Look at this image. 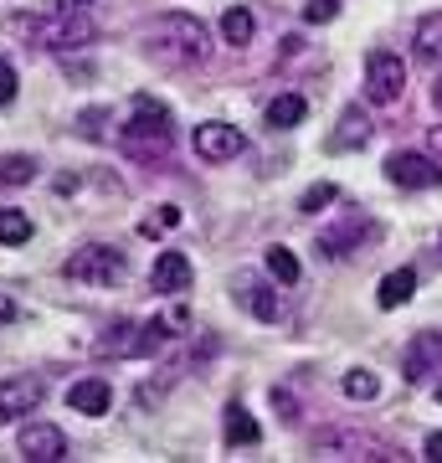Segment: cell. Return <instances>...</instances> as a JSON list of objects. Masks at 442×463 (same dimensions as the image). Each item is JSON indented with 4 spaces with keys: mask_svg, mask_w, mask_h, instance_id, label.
I'll use <instances>...</instances> for the list:
<instances>
[{
    "mask_svg": "<svg viewBox=\"0 0 442 463\" xmlns=\"http://www.w3.org/2000/svg\"><path fill=\"white\" fill-rule=\"evenodd\" d=\"M432 371H442V335L437 330H422L407 345V381H427Z\"/></svg>",
    "mask_w": 442,
    "mask_h": 463,
    "instance_id": "2e32d148",
    "label": "cell"
},
{
    "mask_svg": "<svg viewBox=\"0 0 442 463\" xmlns=\"http://www.w3.org/2000/svg\"><path fill=\"white\" fill-rule=\"evenodd\" d=\"M47 397V381L42 376H5L0 381V422H16V417L36 412Z\"/></svg>",
    "mask_w": 442,
    "mask_h": 463,
    "instance_id": "52a82bcc",
    "label": "cell"
},
{
    "mask_svg": "<svg viewBox=\"0 0 442 463\" xmlns=\"http://www.w3.org/2000/svg\"><path fill=\"white\" fill-rule=\"evenodd\" d=\"M262 428H258V417L247 412L242 402H231L227 407V448H247V443H258Z\"/></svg>",
    "mask_w": 442,
    "mask_h": 463,
    "instance_id": "d6986e66",
    "label": "cell"
},
{
    "mask_svg": "<svg viewBox=\"0 0 442 463\" xmlns=\"http://www.w3.org/2000/svg\"><path fill=\"white\" fill-rule=\"evenodd\" d=\"M170 145H175L170 114H165L155 99H139L134 103V118L124 124V134H118V149H124L129 160H139V165H160L165 155H170Z\"/></svg>",
    "mask_w": 442,
    "mask_h": 463,
    "instance_id": "6da1fadb",
    "label": "cell"
},
{
    "mask_svg": "<svg viewBox=\"0 0 442 463\" xmlns=\"http://www.w3.org/2000/svg\"><path fill=\"white\" fill-rule=\"evenodd\" d=\"M401 88H407V62H401L396 52L376 47L371 57H365V99L371 103H396Z\"/></svg>",
    "mask_w": 442,
    "mask_h": 463,
    "instance_id": "8992f818",
    "label": "cell"
},
{
    "mask_svg": "<svg viewBox=\"0 0 442 463\" xmlns=\"http://www.w3.org/2000/svg\"><path fill=\"white\" fill-rule=\"evenodd\" d=\"M155 52L170 57V62H206L212 57V32H206V21H196L191 11H165L155 21V32H149Z\"/></svg>",
    "mask_w": 442,
    "mask_h": 463,
    "instance_id": "7a4b0ae2",
    "label": "cell"
},
{
    "mask_svg": "<svg viewBox=\"0 0 442 463\" xmlns=\"http://www.w3.org/2000/svg\"><path fill=\"white\" fill-rule=\"evenodd\" d=\"M268 273H273V279H278L283 288H294L304 268H298V258H294L288 248H268Z\"/></svg>",
    "mask_w": 442,
    "mask_h": 463,
    "instance_id": "cb8c5ba5",
    "label": "cell"
},
{
    "mask_svg": "<svg viewBox=\"0 0 442 463\" xmlns=\"http://www.w3.org/2000/svg\"><path fill=\"white\" fill-rule=\"evenodd\" d=\"M16 67H11V62H5V57H0V103H11V99H16Z\"/></svg>",
    "mask_w": 442,
    "mask_h": 463,
    "instance_id": "f546056e",
    "label": "cell"
},
{
    "mask_svg": "<svg viewBox=\"0 0 442 463\" xmlns=\"http://www.w3.org/2000/svg\"><path fill=\"white\" fill-rule=\"evenodd\" d=\"M304 114H309V103L298 99V93H278V99L268 103V124L273 129H294V124H304Z\"/></svg>",
    "mask_w": 442,
    "mask_h": 463,
    "instance_id": "44dd1931",
    "label": "cell"
},
{
    "mask_svg": "<svg viewBox=\"0 0 442 463\" xmlns=\"http://www.w3.org/2000/svg\"><path fill=\"white\" fill-rule=\"evenodd\" d=\"M422 155H427V160H432V165L442 170V124H437L432 134H427V149H422Z\"/></svg>",
    "mask_w": 442,
    "mask_h": 463,
    "instance_id": "d6a6232c",
    "label": "cell"
},
{
    "mask_svg": "<svg viewBox=\"0 0 442 463\" xmlns=\"http://www.w3.org/2000/svg\"><path fill=\"white\" fill-rule=\"evenodd\" d=\"M432 463H442V432H427V448H422Z\"/></svg>",
    "mask_w": 442,
    "mask_h": 463,
    "instance_id": "836d02e7",
    "label": "cell"
},
{
    "mask_svg": "<svg viewBox=\"0 0 442 463\" xmlns=\"http://www.w3.org/2000/svg\"><path fill=\"white\" fill-rule=\"evenodd\" d=\"M437 402H442V386H437Z\"/></svg>",
    "mask_w": 442,
    "mask_h": 463,
    "instance_id": "8d00e7d4",
    "label": "cell"
},
{
    "mask_svg": "<svg viewBox=\"0 0 442 463\" xmlns=\"http://www.w3.org/2000/svg\"><path fill=\"white\" fill-rule=\"evenodd\" d=\"M185 325H191V309H185V304H170V309L160 315V330L165 335H185Z\"/></svg>",
    "mask_w": 442,
    "mask_h": 463,
    "instance_id": "f1b7e54d",
    "label": "cell"
},
{
    "mask_svg": "<svg viewBox=\"0 0 442 463\" xmlns=\"http://www.w3.org/2000/svg\"><path fill=\"white\" fill-rule=\"evenodd\" d=\"M160 340H165L160 319H149V325H139V319H114L108 330H99L93 355L99 361H139V355H155Z\"/></svg>",
    "mask_w": 442,
    "mask_h": 463,
    "instance_id": "277c9868",
    "label": "cell"
},
{
    "mask_svg": "<svg viewBox=\"0 0 442 463\" xmlns=\"http://www.w3.org/2000/svg\"><path fill=\"white\" fill-rule=\"evenodd\" d=\"M334 196H340V191H334L329 181H319V185H309V191L298 196V212H324V206H329Z\"/></svg>",
    "mask_w": 442,
    "mask_h": 463,
    "instance_id": "4316f807",
    "label": "cell"
},
{
    "mask_svg": "<svg viewBox=\"0 0 442 463\" xmlns=\"http://www.w3.org/2000/svg\"><path fill=\"white\" fill-rule=\"evenodd\" d=\"M386 181H396L401 191H427V185L442 181V170L427 160L422 149H401V155L386 160Z\"/></svg>",
    "mask_w": 442,
    "mask_h": 463,
    "instance_id": "30bf717a",
    "label": "cell"
},
{
    "mask_svg": "<svg viewBox=\"0 0 442 463\" xmlns=\"http://www.w3.org/2000/svg\"><path fill=\"white\" fill-rule=\"evenodd\" d=\"M334 16H340V0H309V5H304V21H309V26H329Z\"/></svg>",
    "mask_w": 442,
    "mask_h": 463,
    "instance_id": "83f0119b",
    "label": "cell"
},
{
    "mask_svg": "<svg viewBox=\"0 0 442 463\" xmlns=\"http://www.w3.org/2000/svg\"><path fill=\"white\" fill-rule=\"evenodd\" d=\"M376 139V129H371V118H365V109H355V103H344L340 118H334V134H329V149H365Z\"/></svg>",
    "mask_w": 442,
    "mask_h": 463,
    "instance_id": "4fadbf2b",
    "label": "cell"
},
{
    "mask_svg": "<svg viewBox=\"0 0 442 463\" xmlns=\"http://www.w3.org/2000/svg\"><path fill=\"white\" fill-rule=\"evenodd\" d=\"M62 273L72 283H88V288H114L124 279V252L108 248V242H88V248H78L67 258Z\"/></svg>",
    "mask_w": 442,
    "mask_h": 463,
    "instance_id": "5b68a950",
    "label": "cell"
},
{
    "mask_svg": "<svg viewBox=\"0 0 442 463\" xmlns=\"http://www.w3.org/2000/svg\"><path fill=\"white\" fill-rule=\"evenodd\" d=\"M411 52H417V62H427V67L442 62V16H427L422 26H417V36H411Z\"/></svg>",
    "mask_w": 442,
    "mask_h": 463,
    "instance_id": "ac0fdd59",
    "label": "cell"
},
{
    "mask_svg": "<svg viewBox=\"0 0 442 463\" xmlns=\"http://www.w3.org/2000/svg\"><path fill=\"white\" fill-rule=\"evenodd\" d=\"M16 32L32 36L36 47H47V52H78V47H88V42L99 36V21L88 16V11H52L47 21L42 16H16Z\"/></svg>",
    "mask_w": 442,
    "mask_h": 463,
    "instance_id": "3957f363",
    "label": "cell"
},
{
    "mask_svg": "<svg viewBox=\"0 0 442 463\" xmlns=\"http://www.w3.org/2000/svg\"><path fill=\"white\" fill-rule=\"evenodd\" d=\"M191 145H196L201 160H212V165H221V160H237L247 149L242 129H231V124H196V134H191Z\"/></svg>",
    "mask_w": 442,
    "mask_h": 463,
    "instance_id": "8fae6325",
    "label": "cell"
},
{
    "mask_svg": "<svg viewBox=\"0 0 442 463\" xmlns=\"http://www.w3.org/2000/svg\"><path fill=\"white\" fill-rule=\"evenodd\" d=\"M36 175V165L26 160V155H11V160H0V181L5 185H26Z\"/></svg>",
    "mask_w": 442,
    "mask_h": 463,
    "instance_id": "484cf974",
    "label": "cell"
},
{
    "mask_svg": "<svg viewBox=\"0 0 442 463\" xmlns=\"http://www.w3.org/2000/svg\"><path fill=\"white\" fill-rule=\"evenodd\" d=\"M411 294H417V268H396V273H386V279H381V288H376L381 309H401Z\"/></svg>",
    "mask_w": 442,
    "mask_h": 463,
    "instance_id": "e0dca14e",
    "label": "cell"
},
{
    "mask_svg": "<svg viewBox=\"0 0 442 463\" xmlns=\"http://www.w3.org/2000/svg\"><path fill=\"white\" fill-rule=\"evenodd\" d=\"M344 216H350V222H334V227L319 232V248H324V258L355 252L361 242H371V237H376V222H371V216H361L355 206H344Z\"/></svg>",
    "mask_w": 442,
    "mask_h": 463,
    "instance_id": "9c48e42d",
    "label": "cell"
},
{
    "mask_svg": "<svg viewBox=\"0 0 442 463\" xmlns=\"http://www.w3.org/2000/svg\"><path fill=\"white\" fill-rule=\"evenodd\" d=\"M252 32H258V21H252L247 5H231L227 16H221V42H227V47H247Z\"/></svg>",
    "mask_w": 442,
    "mask_h": 463,
    "instance_id": "7402d4cb",
    "label": "cell"
},
{
    "mask_svg": "<svg viewBox=\"0 0 442 463\" xmlns=\"http://www.w3.org/2000/svg\"><path fill=\"white\" fill-rule=\"evenodd\" d=\"M334 448H355V458H391L381 443H371V438H361V432H329V438H319V453H334Z\"/></svg>",
    "mask_w": 442,
    "mask_h": 463,
    "instance_id": "ffe728a7",
    "label": "cell"
},
{
    "mask_svg": "<svg viewBox=\"0 0 442 463\" xmlns=\"http://www.w3.org/2000/svg\"><path fill=\"white\" fill-rule=\"evenodd\" d=\"M432 103H437V109H442V83H437V88H432Z\"/></svg>",
    "mask_w": 442,
    "mask_h": 463,
    "instance_id": "d590c367",
    "label": "cell"
},
{
    "mask_svg": "<svg viewBox=\"0 0 442 463\" xmlns=\"http://www.w3.org/2000/svg\"><path fill=\"white\" fill-rule=\"evenodd\" d=\"M273 407H278L283 422H298V407H294V397H288V392H273Z\"/></svg>",
    "mask_w": 442,
    "mask_h": 463,
    "instance_id": "1f68e13d",
    "label": "cell"
},
{
    "mask_svg": "<svg viewBox=\"0 0 442 463\" xmlns=\"http://www.w3.org/2000/svg\"><path fill=\"white\" fill-rule=\"evenodd\" d=\"M103 124H108V114H103V109H88V114H82V118H78V129H82V134H88V139H93V134H99V129H103Z\"/></svg>",
    "mask_w": 442,
    "mask_h": 463,
    "instance_id": "4dcf8cb0",
    "label": "cell"
},
{
    "mask_svg": "<svg viewBox=\"0 0 442 463\" xmlns=\"http://www.w3.org/2000/svg\"><path fill=\"white\" fill-rule=\"evenodd\" d=\"M231 298H237L252 319H278V294H273V288H268L252 268L231 273Z\"/></svg>",
    "mask_w": 442,
    "mask_h": 463,
    "instance_id": "7c38bea8",
    "label": "cell"
},
{
    "mask_svg": "<svg viewBox=\"0 0 442 463\" xmlns=\"http://www.w3.org/2000/svg\"><path fill=\"white\" fill-rule=\"evenodd\" d=\"M88 0H52V11H82Z\"/></svg>",
    "mask_w": 442,
    "mask_h": 463,
    "instance_id": "e575fe53",
    "label": "cell"
},
{
    "mask_svg": "<svg viewBox=\"0 0 442 463\" xmlns=\"http://www.w3.org/2000/svg\"><path fill=\"white\" fill-rule=\"evenodd\" d=\"M196 283V268H191V258L175 248H165L160 258H155V288L160 294H181V288H191Z\"/></svg>",
    "mask_w": 442,
    "mask_h": 463,
    "instance_id": "9a60e30c",
    "label": "cell"
},
{
    "mask_svg": "<svg viewBox=\"0 0 442 463\" xmlns=\"http://www.w3.org/2000/svg\"><path fill=\"white\" fill-rule=\"evenodd\" d=\"M340 386H344V397L371 402V397L381 392V376H376V371H344V381H340Z\"/></svg>",
    "mask_w": 442,
    "mask_h": 463,
    "instance_id": "d4e9b609",
    "label": "cell"
},
{
    "mask_svg": "<svg viewBox=\"0 0 442 463\" xmlns=\"http://www.w3.org/2000/svg\"><path fill=\"white\" fill-rule=\"evenodd\" d=\"M16 453L26 463H62L67 458V438H62L57 422H32V428H21Z\"/></svg>",
    "mask_w": 442,
    "mask_h": 463,
    "instance_id": "ba28073f",
    "label": "cell"
},
{
    "mask_svg": "<svg viewBox=\"0 0 442 463\" xmlns=\"http://www.w3.org/2000/svg\"><path fill=\"white\" fill-rule=\"evenodd\" d=\"M0 242H5V248L32 242V216L16 212V206H0Z\"/></svg>",
    "mask_w": 442,
    "mask_h": 463,
    "instance_id": "603a6c76",
    "label": "cell"
},
{
    "mask_svg": "<svg viewBox=\"0 0 442 463\" xmlns=\"http://www.w3.org/2000/svg\"><path fill=\"white\" fill-rule=\"evenodd\" d=\"M67 407L82 417H103L114 407V386L103 376H88V381H72V392H67Z\"/></svg>",
    "mask_w": 442,
    "mask_h": 463,
    "instance_id": "5bb4252c",
    "label": "cell"
}]
</instances>
